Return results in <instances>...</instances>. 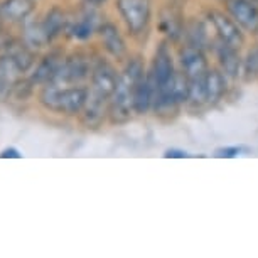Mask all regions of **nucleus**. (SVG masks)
<instances>
[{
	"mask_svg": "<svg viewBox=\"0 0 258 258\" xmlns=\"http://www.w3.org/2000/svg\"><path fill=\"white\" fill-rule=\"evenodd\" d=\"M115 9L130 36H149L154 22V0H115Z\"/></svg>",
	"mask_w": 258,
	"mask_h": 258,
	"instance_id": "nucleus-1",
	"label": "nucleus"
},
{
	"mask_svg": "<svg viewBox=\"0 0 258 258\" xmlns=\"http://www.w3.org/2000/svg\"><path fill=\"white\" fill-rule=\"evenodd\" d=\"M204 17L208 19L209 26H211L214 37L218 41L225 42V44L243 49L246 44V32L233 21V17L228 14L225 9L211 7L204 12Z\"/></svg>",
	"mask_w": 258,
	"mask_h": 258,
	"instance_id": "nucleus-2",
	"label": "nucleus"
},
{
	"mask_svg": "<svg viewBox=\"0 0 258 258\" xmlns=\"http://www.w3.org/2000/svg\"><path fill=\"white\" fill-rule=\"evenodd\" d=\"M176 71H177V59L172 51V42H169L167 39L162 37L157 42V46H155L154 56L147 68V76L150 83H152L154 91L160 88V86H164L174 76Z\"/></svg>",
	"mask_w": 258,
	"mask_h": 258,
	"instance_id": "nucleus-3",
	"label": "nucleus"
},
{
	"mask_svg": "<svg viewBox=\"0 0 258 258\" xmlns=\"http://www.w3.org/2000/svg\"><path fill=\"white\" fill-rule=\"evenodd\" d=\"M184 16L182 0H167L157 12V32L172 44H179L184 34Z\"/></svg>",
	"mask_w": 258,
	"mask_h": 258,
	"instance_id": "nucleus-4",
	"label": "nucleus"
},
{
	"mask_svg": "<svg viewBox=\"0 0 258 258\" xmlns=\"http://www.w3.org/2000/svg\"><path fill=\"white\" fill-rule=\"evenodd\" d=\"M91 71H93V62L90 57L81 52H75V54L64 57L54 83L61 86L81 85L91 78Z\"/></svg>",
	"mask_w": 258,
	"mask_h": 258,
	"instance_id": "nucleus-5",
	"label": "nucleus"
},
{
	"mask_svg": "<svg viewBox=\"0 0 258 258\" xmlns=\"http://www.w3.org/2000/svg\"><path fill=\"white\" fill-rule=\"evenodd\" d=\"M134 115L132 108V83L120 73L118 85L110 98L108 120L111 125H123L130 121Z\"/></svg>",
	"mask_w": 258,
	"mask_h": 258,
	"instance_id": "nucleus-6",
	"label": "nucleus"
},
{
	"mask_svg": "<svg viewBox=\"0 0 258 258\" xmlns=\"http://www.w3.org/2000/svg\"><path fill=\"white\" fill-rule=\"evenodd\" d=\"M176 59H177V68L186 73L189 80L204 76L209 68H211L208 59V51H204L198 46L187 44V42H181L177 46Z\"/></svg>",
	"mask_w": 258,
	"mask_h": 258,
	"instance_id": "nucleus-7",
	"label": "nucleus"
},
{
	"mask_svg": "<svg viewBox=\"0 0 258 258\" xmlns=\"http://www.w3.org/2000/svg\"><path fill=\"white\" fill-rule=\"evenodd\" d=\"M223 9L250 36L258 34V0H223Z\"/></svg>",
	"mask_w": 258,
	"mask_h": 258,
	"instance_id": "nucleus-8",
	"label": "nucleus"
},
{
	"mask_svg": "<svg viewBox=\"0 0 258 258\" xmlns=\"http://www.w3.org/2000/svg\"><path fill=\"white\" fill-rule=\"evenodd\" d=\"M211 52L216 59V66L225 73L230 81H236L241 78L243 71V54L241 49L231 47L225 42L214 39V44L211 47Z\"/></svg>",
	"mask_w": 258,
	"mask_h": 258,
	"instance_id": "nucleus-9",
	"label": "nucleus"
},
{
	"mask_svg": "<svg viewBox=\"0 0 258 258\" xmlns=\"http://www.w3.org/2000/svg\"><path fill=\"white\" fill-rule=\"evenodd\" d=\"M214 32L211 26H209L206 17H186V22H184V34H182V41L181 42H187V44L198 46L204 51H211V47L214 44ZM179 42V44H181Z\"/></svg>",
	"mask_w": 258,
	"mask_h": 258,
	"instance_id": "nucleus-10",
	"label": "nucleus"
},
{
	"mask_svg": "<svg viewBox=\"0 0 258 258\" xmlns=\"http://www.w3.org/2000/svg\"><path fill=\"white\" fill-rule=\"evenodd\" d=\"M118 80L120 73L115 70V66L105 59H98L93 64V71H91L90 90L101 96H106V98H111L116 85H118Z\"/></svg>",
	"mask_w": 258,
	"mask_h": 258,
	"instance_id": "nucleus-11",
	"label": "nucleus"
},
{
	"mask_svg": "<svg viewBox=\"0 0 258 258\" xmlns=\"http://www.w3.org/2000/svg\"><path fill=\"white\" fill-rule=\"evenodd\" d=\"M88 95H90V88H86V86H81V85L62 86L56 113H61L66 116L81 115V111L86 105V100H88Z\"/></svg>",
	"mask_w": 258,
	"mask_h": 258,
	"instance_id": "nucleus-12",
	"label": "nucleus"
},
{
	"mask_svg": "<svg viewBox=\"0 0 258 258\" xmlns=\"http://www.w3.org/2000/svg\"><path fill=\"white\" fill-rule=\"evenodd\" d=\"M108 105H110V98L106 96H101L95 91L90 90L88 100H86L85 108L81 111V123L86 126V128H100L103 125V121L108 118Z\"/></svg>",
	"mask_w": 258,
	"mask_h": 258,
	"instance_id": "nucleus-13",
	"label": "nucleus"
},
{
	"mask_svg": "<svg viewBox=\"0 0 258 258\" xmlns=\"http://www.w3.org/2000/svg\"><path fill=\"white\" fill-rule=\"evenodd\" d=\"M100 41L103 44V49L113 57V59H123L128 54V47H126L123 34L113 22H101L98 27Z\"/></svg>",
	"mask_w": 258,
	"mask_h": 258,
	"instance_id": "nucleus-14",
	"label": "nucleus"
},
{
	"mask_svg": "<svg viewBox=\"0 0 258 258\" xmlns=\"http://www.w3.org/2000/svg\"><path fill=\"white\" fill-rule=\"evenodd\" d=\"M86 6V4H85ZM98 12H96V7H91V6H86L85 11L81 12V16L76 19L75 22H70L68 26V34L76 39V41H90L91 37L98 32V27H100V21H98Z\"/></svg>",
	"mask_w": 258,
	"mask_h": 258,
	"instance_id": "nucleus-15",
	"label": "nucleus"
},
{
	"mask_svg": "<svg viewBox=\"0 0 258 258\" xmlns=\"http://www.w3.org/2000/svg\"><path fill=\"white\" fill-rule=\"evenodd\" d=\"M230 80L218 66H211L204 75V86H206V98L208 108H213L218 103L225 100V96L230 90Z\"/></svg>",
	"mask_w": 258,
	"mask_h": 258,
	"instance_id": "nucleus-16",
	"label": "nucleus"
},
{
	"mask_svg": "<svg viewBox=\"0 0 258 258\" xmlns=\"http://www.w3.org/2000/svg\"><path fill=\"white\" fill-rule=\"evenodd\" d=\"M152 103H154V88L149 76L145 75L140 78L137 83L132 85V108L134 115L145 116L152 113Z\"/></svg>",
	"mask_w": 258,
	"mask_h": 258,
	"instance_id": "nucleus-17",
	"label": "nucleus"
},
{
	"mask_svg": "<svg viewBox=\"0 0 258 258\" xmlns=\"http://www.w3.org/2000/svg\"><path fill=\"white\" fill-rule=\"evenodd\" d=\"M22 78L21 68L11 56L6 54L0 57V101H7L14 93L17 81Z\"/></svg>",
	"mask_w": 258,
	"mask_h": 258,
	"instance_id": "nucleus-18",
	"label": "nucleus"
},
{
	"mask_svg": "<svg viewBox=\"0 0 258 258\" xmlns=\"http://www.w3.org/2000/svg\"><path fill=\"white\" fill-rule=\"evenodd\" d=\"M64 61V56L57 54V52H51L42 57L39 61V64L34 70L31 80L36 86H44L47 83H54L57 73H59V68Z\"/></svg>",
	"mask_w": 258,
	"mask_h": 258,
	"instance_id": "nucleus-19",
	"label": "nucleus"
},
{
	"mask_svg": "<svg viewBox=\"0 0 258 258\" xmlns=\"http://www.w3.org/2000/svg\"><path fill=\"white\" fill-rule=\"evenodd\" d=\"M42 26H44V31L47 34V39L49 42H52L54 39H57L62 32L68 31V26H70V19H68L66 12L62 11L61 7H51L47 14L42 19Z\"/></svg>",
	"mask_w": 258,
	"mask_h": 258,
	"instance_id": "nucleus-20",
	"label": "nucleus"
},
{
	"mask_svg": "<svg viewBox=\"0 0 258 258\" xmlns=\"http://www.w3.org/2000/svg\"><path fill=\"white\" fill-rule=\"evenodd\" d=\"M36 9L34 0H4L0 4V14L4 19L12 22H22L31 16Z\"/></svg>",
	"mask_w": 258,
	"mask_h": 258,
	"instance_id": "nucleus-21",
	"label": "nucleus"
},
{
	"mask_svg": "<svg viewBox=\"0 0 258 258\" xmlns=\"http://www.w3.org/2000/svg\"><path fill=\"white\" fill-rule=\"evenodd\" d=\"M24 42L32 49H41L46 44H49L42 21H32V19L24 21Z\"/></svg>",
	"mask_w": 258,
	"mask_h": 258,
	"instance_id": "nucleus-22",
	"label": "nucleus"
},
{
	"mask_svg": "<svg viewBox=\"0 0 258 258\" xmlns=\"http://www.w3.org/2000/svg\"><path fill=\"white\" fill-rule=\"evenodd\" d=\"M7 54L16 61V64L21 68L22 73L31 70L34 61H36L34 49L29 47L26 42H11V44H7Z\"/></svg>",
	"mask_w": 258,
	"mask_h": 258,
	"instance_id": "nucleus-23",
	"label": "nucleus"
},
{
	"mask_svg": "<svg viewBox=\"0 0 258 258\" xmlns=\"http://www.w3.org/2000/svg\"><path fill=\"white\" fill-rule=\"evenodd\" d=\"M241 78L248 83H258V44L243 54Z\"/></svg>",
	"mask_w": 258,
	"mask_h": 258,
	"instance_id": "nucleus-24",
	"label": "nucleus"
},
{
	"mask_svg": "<svg viewBox=\"0 0 258 258\" xmlns=\"http://www.w3.org/2000/svg\"><path fill=\"white\" fill-rule=\"evenodd\" d=\"M243 152H248V149L245 147H238V145H233V147H220L214 150V157L218 159H235L238 155H241Z\"/></svg>",
	"mask_w": 258,
	"mask_h": 258,
	"instance_id": "nucleus-25",
	"label": "nucleus"
},
{
	"mask_svg": "<svg viewBox=\"0 0 258 258\" xmlns=\"http://www.w3.org/2000/svg\"><path fill=\"white\" fill-rule=\"evenodd\" d=\"M164 157L165 159H187L189 154L186 152V150L182 149H177V147H170L164 152Z\"/></svg>",
	"mask_w": 258,
	"mask_h": 258,
	"instance_id": "nucleus-26",
	"label": "nucleus"
},
{
	"mask_svg": "<svg viewBox=\"0 0 258 258\" xmlns=\"http://www.w3.org/2000/svg\"><path fill=\"white\" fill-rule=\"evenodd\" d=\"M22 154L16 147H7L0 152V159H21Z\"/></svg>",
	"mask_w": 258,
	"mask_h": 258,
	"instance_id": "nucleus-27",
	"label": "nucleus"
},
{
	"mask_svg": "<svg viewBox=\"0 0 258 258\" xmlns=\"http://www.w3.org/2000/svg\"><path fill=\"white\" fill-rule=\"evenodd\" d=\"M108 2V0H85V4L86 6H91V7H101V6H105V4Z\"/></svg>",
	"mask_w": 258,
	"mask_h": 258,
	"instance_id": "nucleus-28",
	"label": "nucleus"
},
{
	"mask_svg": "<svg viewBox=\"0 0 258 258\" xmlns=\"http://www.w3.org/2000/svg\"><path fill=\"white\" fill-rule=\"evenodd\" d=\"M214 2H223V0H214Z\"/></svg>",
	"mask_w": 258,
	"mask_h": 258,
	"instance_id": "nucleus-29",
	"label": "nucleus"
},
{
	"mask_svg": "<svg viewBox=\"0 0 258 258\" xmlns=\"http://www.w3.org/2000/svg\"><path fill=\"white\" fill-rule=\"evenodd\" d=\"M256 36H258V34H256Z\"/></svg>",
	"mask_w": 258,
	"mask_h": 258,
	"instance_id": "nucleus-30",
	"label": "nucleus"
}]
</instances>
